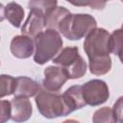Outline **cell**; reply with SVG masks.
<instances>
[{"mask_svg": "<svg viewBox=\"0 0 123 123\" xmlns=\"http://www.w3.org/2000/svg\"><path fill=\"white\" fill-rule=\"evenodd\" d=\"M92 123H117V118L112 109L103 107L93 113Z\"/></svg>", "mask_w": 123, "mask_h": 123, "instance_id": "9a60e30c", "label": "cell"}, {"mask_svg": "<svg viewBox=\"0 0 123 123\" xmlns=\"http://www.w3.org/2000/svg\"><path fill=\"white\" fill-rule=\"evenodd\" d=\"M58 2L56 0L54 1H49V0H43V1H30L28 4L29 9H33V8H37L39 9L41 11H43L44 12H46L48 10L57 7Z\"/></svg>", "mask_w": 123, "mask_h": 123, "instance_id": "ac0fdd59", "label": "cell"}, {"mask_svg": "<svg viewBox=\"0 0 123 123\" xmlns=\"http://www.w3.org/2000/svg\"><path fill=\"white\" fill-rule=\"evenodd\" d=\"M45 27V12L39 9H30L28 17L21 28V33L29 37H36L38 34L43 32Z\"/></svg>", "mask_w": 123, "mask_h": 123, "instance_id": "ba28073f", "label": "cell"}, {"mask_svg": "<svg viewBox=\"0 0 123 123\" xmlns=\"http://www.w3.org/2000/svg\"><path fill=\"white\" fill-rule=\"evenodd\" d=\"M71 12L64 7H55L48 10L45 12V27L58 31V28L62 21L69 15Z\"/></svg>", "mask_w": 123, "mask_h": 123, "instance_id": "5bb4252c", "label": "cell"}, {"mask_svg": "<svg viewBox=\"0 0 123 123\" xmlns=\"http://www.w3.org/2000/svg\"><path fill=\"white\" fill-rule=\"evenodd\" d=\"M53 62L62 67L69 79L82 78L86 72V62L79 54V48L76 46L63 48L53 59Z\"/></svg>", "mask_w": 123, "mask_h": 123, "instance_id": "3957f363", "label": "cell"}, {"mask_svg": "<svg viewBox=\"0 0 123 123\" xmlns=\"http://www.w3.org/2000/svg\"><path fill=\"white\" fill-rule=\"evenodd\" d=\"M12 116L11 119L15 123H23L32 116V104L25 97H14L11 101Z\"/></svg>", "mask_w": 123, "mask_h": 123, "instance_id": "30bf717a", "label": "cell"}, {"mask_svg": "<svg viewBox=\"0 0 123 123\" xmlns=\"http://www.w3.org/2000/svg\"><path fill=\"white\" fill-rule=\"evenodd\" d=\"M110 37L111 35L104 28H96L86 37L84 50L89 62L110 56Z\"/></svg>", "mask_w": 123, "mask_h": 123, "instance_id": "5b68a950", "label": "cell"}, {"mask_svg": "<svg viewBox=\"0 0 123 123\" xmlns=\"http://www.w3.org/2000/svg\"><path fill=\"white\" fill-rule=\"evenodd\" d=\"M40 89L41 86L35 80L26 76H19L16 78V88L14 91V97H33L37 95Z\"/></svg>", "mask_w": 123, "mask_h": 123, "instance_id": "7c38bea8", "label": "cell"}, {"mask_svg": "<svg viewBox=\"0 0 123 123\" xmlns=\"http://www.w3.org/2000/svg\"><path fill=\"white\" fill-rule=\"evenodd\" d=\"M42 87L52 92H58L69 79L65 70L61 66L50 65L44 69Z\"/></svg>", "mask_w": 123, "mask_h": 123, "instance_id": "52a82bcc", "label": "cell"}, {"mask_svg": "<svg viewBox=\"0 0 123 123\" xmlns=\"http://www.w3.org/2000/svg\"><path fill=\"white\" fill-rule=\"evenodd\" d=\"M113 111L116 115L117 121L123 123V96H120L113 104Z\"/></svg>", "mask_w": 123, "mask_h": 123, "instance_id": "ffe728a7", "label": "cell"}, {"mask_svg": "<svg viewBox=\"0 0 123 123\" xmlns=\"http://www.w3.org/2000/svg\"><path fill=\"white\" fill-rule=\"evenodd\" d=\"M62 123H80V122L77 121V120H75V119H67V120L63 121Z\"/></svg>", "mask_w": 123, "mask_h": 123, "instance_id": "7402d4cb", "label": "cell"}, {"mask_svg": "<svg viewBox=\"0 0 123 123\" xmlns=\"http://www.w3.org/2000/svg\"><path fill=\"white\" fill-rule=\"evenodd\" d=\"M121 29H122V30H123V24H122V26H121Z\"/></svg>", "mask_w": 123, "mask_h": 123, "instance_id": "cb8c5ba5", "label": "cell"}, {"mask_svg": "<svg viewBox=\"0 0 123 123\" xmlns=\"http://www.w3.org/2000/svg\"><path fill=\"white\" fill-rule=\"evenodd\" d=\"M34 61L37 64H44L53 60L62 48V38L56 30L46 29L35 38Z\"/></svg>", "mask_w": 123, "mask_h": 123, "instance_id": "6da1fadb", "label": "cell"}, {"mask_svg": "<svg viewBox=\"0 0 123 123\" xmlns=\"http://www.w3.org/2000/svg\"><path fill=\"white\" fill-rule=\"evenodd\" d=\"M35 101L38 111L45 118H57L67 115L62 95L58 92H52L41 87L36 95Z\"/></svg>", "mask_w": 123, "mask_h": 123, "instance_id": "277c9868", "label": "cell"}, {"mask_svg": "<svg viewBox=\"0 0 123 123\" xmlns=\"http://www.w3.org/2000/svg\"><path fill=\"white\" fill-rule=\"evenodd\" d=\"M82 94L86 105L95 107L104 104L109 99L110 90L105 81L93 79L82 86Z\"/></svg>", "mask_w": 123, "mask_h": 123, "instance_id": "8992f818", "label": "cell"}, {"mask_svg": "<svg viewBox=\"0 0 123 123\" xmlns=\"http://www.w3.org/2000/svg\"><path fill=\"white\" fill-rule=\"evenodd\" d=\"M97 28L96 19L88 13H70L60 24L58 32L70 40L86 37Z\"/></svg>", "mask_w": 123, "mask_h": 123, "instance_id": "7a4b0ae2", "label": "cell"}, {"mask_svg": "<svg viewBox=\"0 0 123 123\" xmlns=\"http://www.w3.org/2000/svg\"><path fill=\"white\" fill-rule=\"evenodd\" d=\"M0 6H1V20H4V18H6L13 27L19 28L24 18L23 8L15 2H10L5 7L2 4H0Z\"/></svg>", "mask_w": 123, "mask_h": 123, "instance_id": "4fadbf2b", "label": "cell"}, {"mask_svg": "<svg viewBox=\"0 0 123 123\" xmlns=\"http://www.w3.org/2000/svg\"><path fill=\"white\" fill-rule=\"evenodd\" d=\"M10 49L15 58L27 59L35 53V42L32 37L27 36H15L11 41Z\"/></svg>", "mask_w": 123, "mask_h": 123, "instance_id": "9c48e42d", "label": "cell"}, {"mask_svg": "<svg viewBox=\"0 0 123 123\" xmlns=\"http://www.w3.org/2000/svg\"><path fill=\"white\" fill-rule=\"evenodd\" d=\"M110 50L111 53L118 56L123 52V30H114L110 37Z\"/></svg>", "mask_w": 123, "mask_h": 123, "instance_id": "2e32d148", "label": "cell"}, {"mask_svg": "<svg viewBox=\"0 0 123 123\" xmlns=\"http://www.w3.org/2000/svg\"><path fill=\"white\" fill-rule=\"evenodd\" d=\"M72 5L75 6H89L91 7V9H103L106 6V2L105 1H80V2H70Z\"/></svg>", "mask_w": 123, "mask_h": 123, "instance_id": "44dd1931", "label": "cell"}, {"mask_svg": "<svg viewBox=\"0 0 123 123\" xmlns=\"http://www.w3.org/2000/svg\"><path fill=\"white\" fill-rule=\"evenodd\" d=\"M1 107V116H0V123H6L12 116V105L10 101L1 100L0 102Z\"/></svg>", "mask_w": 123, "mask_h": 123, "instance_id": "d6986e66", "label": "cell"}, {"mask_svg": "<svg viewBox=\"0 0 123 123\" xmlns=\"http://www.w3.org/2000/svg\"><path fill=\"white\" fill-rule=\"evenodd\" d=\"M118 58H119V60H120V62L123 63V52L121 53V54H119L118 55Z\"/></svg>", "mask_w": 123, "mask_h": 123, "instance_id": "603a6c76", "label": "cell"}, {"mask_svg": "<svg viewBox=\"0 0 123 123\" xmlns=\"http://www.w3.org/2000/svg\"><path fill=\"white\" fill-rule=\"evenodd\" d=\"M1 98L14 94L16 88V78H13L11 75L2 74L1 75Z\"/></svg>", "mask_w": 123, "mask_h": 123, "instance_id": "e0dca14e", "label": "cell"}, {"mask_svg": "<svg viewBox=\"0 0 123 123\" xmlns=\"http://www.w3.org/2000/svg\"><path fill=\"white\" fill-rule=\"evenodd\" d=\"M62 95L67 114L86 106L82 94V86L79 85L72 86L68 87Z\"/></svg>", "mask_w": 123, "mask_h": 123, "instance_id": "8fae6325", "label": "cell"}]
</instances>
